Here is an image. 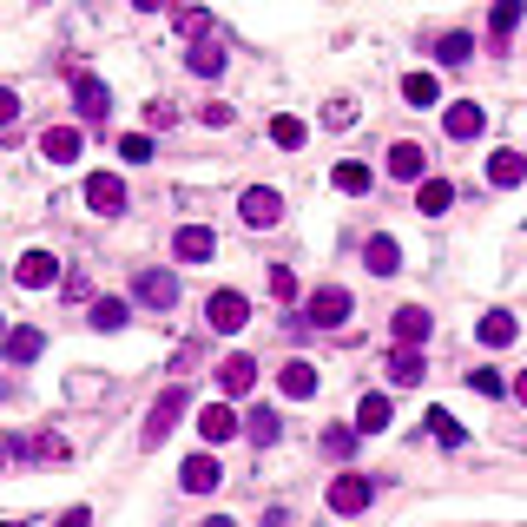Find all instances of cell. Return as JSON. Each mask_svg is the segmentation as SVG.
<instances>
[{"label": "cell", "mask_w": 527, "mask_h": 527, "mask_svg": "<svg viewBox=\"0 0 527 527\" xmlns=\"http://www.w3.org/2000/svg\"><path fill=\"white\" fill-rule=\"evenodd\" d=\"M185 409H192V389H185V383H172L159 402H152V416H145V435H139V442H145V448H159L165 435H172L178 422H185Z\"/></svg>", "instance_id": "6da1fadb"}, {"label": "cell", "mask_w": 527, "mask_h": 527, "mask_svg": "<svg viewBox=\"0 0 527 527\" xmlns=\"http://www.w3.org/2000/svg\"><path fill=\"white\" fill-rule=\"evenodd\" d=\"M350 290L343 284H323V290H310V304H304V323L310 330H343V323H350Z\"/></svg>", "instance_id": "7a4b0ae2"}, {"label": "cell", "mask_w": 527, "mask_h": 527, "mask_svg": "<svg viewBox=\"0 0 527 527\" xmlns=\"http://www.w3.org/2000/svg\"><path fill=\"white\" fill-rule=\"evenodd\" d=\"M238 218L251 224V231H271V224L284 218V198H277L271 185H244V198H238Z\"/></svg>", "instance_id": "3957f363"}, {"label": "cell", "mask_w": 527, "mask_h": 527, "mask_svg": "<svg viewBox=\"0 0 527 527\" xmlns=\"http://www.w3.org/2000/svg\"><path fill=\"white\" fill-rule=\"evenodd\" d=\"M205 323L218 336H231V330H244V323H251V304H244L238 290H211V304H205Z\"/></svg>", "instance_id": "277c9868"}, {"label": "cell", "mask_w": 527, "mask_h": 527, "mask_svg": "<svg viewBox=\"0 0 527 527\" xmlns=\"http://www.w3.org/2000/svg\"><path fill=\"white\" fill-rule=\"evenodd\" d=\"M376 501V481L369 475H336L330 481V514H363Z\"/></svg>", "instance_id": "5b68a950"}, {"label": "cell", "mask_w": 527, "mask_h": 527, "mask_svg": "<svg viewBox=\"0 0 527 527\" xmlns=\"http://www.w3.org/2000/svg\"><path fill=\"white\" fill-rule=\"evenodd\" d=\"M86 205H93L99 218H119V211H126V178L119 172H93L86 178Z\"/></svg>", "instance_id": "8992f818"}, {"label": "cell", "mask_w": 527, "mask_h": 527, "mask_svg": "<svg viewBox=\"0 0 527 527\" xmlns=\"http://www.w3.org/2000/svg\"><path fill=\"white\" fill-rule=\"evenodd\" d=\"M211 251H218V231H211V224H178L172 231V257L178 264H205Z\"/></svg>", "instance_id": "52a82bcc"}, {"label": "cell", "mask_w": 527, "mask_h": 527, "mask_svg": "<svg viewBox=\"0 0 527 527\" xmlns=\"http://www.w3.org/2000/svg\"><path fill=\"white\" fill-rule=\"evenodd\" d=\"M80 152H86L80 126H47V132H40V159H47V165H73Z\"/></svg>", "instance_id": "ba28073f"}, {"label": "cell", "mask_w": 527, "mask_h": 527, "mask_svg": "<svg viewBox=\"0 0 527 527\" xmlns=\"http://www.w3.org/2000/svg\"><path fill=\"white\" fill-rule=\"evenodd\" d=\"M132 297H139L145 310H172L178 304V277L172 271H139L132 277Z\"/></svg>", "instance_id": "9c48e42d"}, {"label": "cell", "mask_w": 527, "mask_h": 527, "mask_svg": "<svg viewBox=\"0 0 527 527\" xmlns=\"http://www.w3.org/2000/svg\"><path fill=\"white\" fill-rule=\"evenodd\" d=\"M442 132H448V139H462V145H468V139H481V132H488V112H481L475 99H455V106L442 112Z\"/></svg>", "instance_id": "30bf717a"}, {"label": "cell", "mask_w": 527, "mask_h": 527, "mask_svg": "<svg viewBox=\"0 0 527 527\" xmlns=\"http://www.w3.org/2000/svg\"><path fill=\"white\" fill-rule=\"evenodd\" d=\"M14 284H20V290H47V284H60V257H53V251H27V257L14 264Z\"/></svg>", "instance_id": "8fae6325"}, {"label": "cell", "mask_w": 527, "mask_h": 527, "mask_svg": "<svg viewBox=\"0 0 527 527\" xmlns=\"http://www.w3.org/2000/svg\"><path fill=\"white\" fill-rule=\"evenodd\" d=\"M218 481H224L218 455H185V468H178V488H185V495H211Z\"/></svg>", "instance_id": "7c38bea8"}, {"label": "cell", "mask_w": 527, "mask_h": 527, "mask_svg": "<svg viewBox=\"0 0 527 527\" xmlns=\"http://www.w3.org/2000/svg\"><path fill=\"white\" fill-rule=\"evenodd\" d=\"M389 330H396V343H402V350H422V343H429V330H435V317H429L422 304H402Z\"/></svg>", "instance_id": "4fadbf2b"}, {"label": "cell", "mask_w": 527, "mask_h": 527, "mask_svg": "<svg viewBox=\"0 0 527 527\" xmlns=\"http://www.w3.org/2000/svg\"><path fill=\"white\" fill-rule=\"evenodd\" d=\"M389 178H402V185H422V178H429V159H422V145H416V139L389 145Z\"/></svg>", "instance_id": "5bb4252c"}, {"label": "cell", "mask_w": 527, "mask_h": 527, "mask_svg": "<svg viewBox=\"0 0 527 527\" xmlns=\"http://www.w3.org/2000/svg\"><path fill=\"white\" fill-rule=\"evenodd\" d=\"M198 435H205L211 448L231 442V435H238V409H231V402H205V409H198Z\"/></svg>", "instance_id": "9a60e30c"}, {"label": "cell", "mask_w": 527, "mask_h": 527, "mask_svg": "<svg viewBox=\"0 0 527 527\" xmlns=\"http://www.w3.org/2000/svg\"><path fill=\"white\" fill-rule=\"evenodd\" d=\"M218 389H224V396H251V389H257V363H251V356H224V363H218Z\"/></svg>", "instance_id": "2e32d148"}, {"label": "cell", "mask_w": 527, "mask_h": 527, "mask_svg": "<svg viewBox=\"0 0 527 527\" xmlns=\"http://www.w3.org/2000/svg\"><path fill=\"white\" fill-rule=\"evenodd\" d=\"M73 99H80V119H106L112 112V93H106L99 73H80V80H73Z\"/></svg>", "instance_id": "e0dca14e"}, {"label": "cell", "mask_w": 527, "mask_h": 527, "mask_svg": "<svg viewBox=\"0 0 527 527\" xmlns=\"http://www.w3.org/2000/svg\"><path fill=\"white\" fill-rule=\"evenodd\" d=\"M475 336L488 343V350H508L514 336H521V323H514V310H488V317L475 323Z\"/></svg>", "instance_id": "ac0fdd59"}, {"label": "cell", "mask_w": 527, "mask_h": 527, "mask_svg": "<svg viewBox=\"0 0 527 527\" xmlns=\"http://www.w3.org/2000/svg\"><path fill=\"white\" fill-rule=\"evenodd\" d=\"M389 422H396V409H389V396H383V389L356 402V435H383Z\"/></svg>", "instance_id": "d6986e66"}, {"label": "cell", "mask_w": 527, "mask_h": 527, "mask_svg": "<svg viewBox=\"0 0 527 527\" xmlns=\"http://www.w3.org/2000/svg\"><path fill=\"white\" fill-rule=\"evenodd\" d=\"M422 376H429L422 350H402V343H396V350H389V383H396V389H416Z\"/></svg>", "instance_id": "ffe728a7"}, {"label": "cell", "mask_w": 527, "mask_h": 527, "mask_svg": "<svg viewBox=\"0 0 527 527\" xmlns=\"http://www.w3.org/2000/svg\"><path fill=\"white\" fill-rule=\"evenodd\" d=\"M224 60H231V53H224V40H192V53H185V66H192L198 80H218Z\"/></svg>", "instance_id": "44dd1931"}, {"label": "cell", "mask_w": 527, "mask_h": 527, "mask_svg": "<svg viewBox=\"0 0 527 527\" xmlns=\"http://www.w3.org/2000/svg\"><path fill=\"white\" fill-rule=\"evenodd\" d=\"M521 178H527V152H488V185L514 192Z\"/></svg>", "instance_id": "7402d4cb"}, {"label": "cell", "mask_w": 527, "mask_h": 527, "mask_svg": "<svg viewBox=\"0 0 527 527\" xmlns=\"http://www.w3.org/2000/svg\"><path fill=\"white\" fill-rule=\"evenodd\" d=\"M521 14H527V7H521V0H495V14H488V47H508V33L514 27H521Z\"/></svg>", "instance_id": "603a6c76"}, {"label": "cell", "mask_w": 527, "mask_h": 527, "mask_svg": "<svg viewBox=\"0 0 527 527\" xmlns=\"http://www.w3.org/2000/svg\"><path fill=\"white\" fill-rule=\"evenodd\" d=\"M363 264H369L376 277H396V271H402V251H396V238H383V231H376V238L363 244Z\"/></svg>", "instance_id": "cb8c5ba5"}, {"label": "cell", "mask_w": 527, "mask_h": 527, "mask_svg": "<svg viewBox=\"0 0 527 527\" xmlns=\"http://www.w3.org/2000/svg\"><path fill=\"white\" fill-rule=\"evenodd\" d=\"M448 205H455V185H448V178H422L416 185V211L422 218H442Z\"/></svg>", "instance_id": "d4e9b609"}, {"label": "cell", "mask_w": 527, "mask_h": 527, "mask_svg": "<svg viewBox=\"0 0 527 527\" xmlns=\"http://www.w3.org/2000/svg\"><path fill=\"white\" fill-rule=\"evenodd\" d=\"M277 389H284L290 402L317 396V369H310V363H284V369H277Z\"/></svg>", "instance_id": "484cf974"}, {"label": "cell", "mask_w": 527, "mask_h": 527, "mask_svg": "<svg viewBox=\"0 0 527 527\" xmlns=\"http://www.w3.org/2000/svg\"><path fill=\"white\" fill-rule=\"evenodd\" d=\"M244 435H251L257 448H271L277 435H284V422H277V409H271V402H257L251 416H244Z\"/></svg>", "instance_id": "4316f807"}, {"label": "cell", "mask_w": 527, "mask_h": 527, "mask_svg": "<svg viewBox=\"0 0 527 527\" xmlns=\"http://www.w3.org/2000/svg\"><path fill=\"white\" fill-rule=\"evenodd\" d=\"M126 323H132V304H126V297H93V330H126Z\"/></svg>", "instance_id": "83f0119b"}, {"label": "cell", "mask_w": 527, "mask_h": 527, "mask_svg": "<svg viewBox=\"0 0 527 527\" xmlns=\"http://www.w3.org/2000/svg\"><path fill=\"white\" fill-rule=\"evenodd\" d=\"M330 185H336V192H350V198H363L376 178H369V165H363V159H343V165L330 172Z\"/></svg>", "instance_id": "f1b7e54d"}, {"label": "cell", "mask_w": 527, "mask_h": 527, "mask_svg": "<svg viewBox=\"0 0 527 527\" xmlns=\"http://www.w3.org/2000/svg\"><path fill=\"white\" fill-rule=\"evenodd\" d=\"M422 429H429L442 448H462V442H468V429H462L455 416H448V409H429V416H422Z\"/></svg>", "instance_id": "f546056e"}, {"label": "cell", "mask_w": 527, "mask_h": 527, "mask_svg": "<svg viewBox=\"0 0 527 527\" xmlns=\"http://www.w3.org/2000/svg\"><path fill=\"white\" fill-rule=\"evenodd\" d=\"M435 60L442 66H468L475 60V40H468V33H442V40H435Z\"/></svg>", "instance_id": "4dcf8cb0"}, {"label": "cell", "mask_w": 527, "mask_h": 527, "mask_svg": "<svg viewBox=\"0 0 527 527\" xmlns=\"http://www.w3.org/2000/svg\"><path fill=\"white\" fill-rule=\"evenodd\" d=\"M40 350H47V336H40V330H27V323H20V330H7V356H14V363H33Z\"/></svg>", "instance_id": "1f68e13d"}, {"label": "cell", "mask_w": 527, "mask_h": 527, "mask_svg": "<svg viewBox=\"0 0 527 527\" xmlns=\"http://www.w3.org/2000/svg\"><path fill=\"white\" fill-rule=\"evenodd\" d=\"M356 442H363V435H356V422H350V429H343V422H336V429H323V455H336V462H350Z\"/></svg>", "instance_id": "d6a6232c"}, {"label": "cell", "mask_w": 527, "mask_h": 527, "mask_svg": "<svg viewBox=\"0 0 527 527\" xmlns=\"http://www.w3.org/2000/svg\"><path fill=\"white\" fill-rule=\"evenodd\" d=\"M271 139L284 145V152H304V139H310V132H304V119H290V112H277V119H271Z\"/></svg>", "instance_id": "836d02e7"}, {"label": "cell", "mask_w": 527, "mask_h": 527, "mask_svg": "<svg viewBox=\"0 0 527 527\" xmlns=\"http://www.w3.org/2000/svg\"><path fill=\"white\" fill-rule=\"evenodd\" d=\"M172 27L185 33V40H211V14H205V7H178Z\"/></svg>", "instance_id": "e575fe53"}, {"label": "cell", "mask_w": 527, "mask_h": 527, "mask_svg": "<svg viewBox=\"0 0 527 527\" xmlns=\"http://www.w3.org/2000/svg\"><path fill=\"white\" fill-rule=\"evenodd\" d=\"M435 93H442L435 73H409V80H402V99H409V106H435Z\"/></svg>", "instance_id": "d590c367"}, {"label": "cell", "mask_w": 527, "mask_h": 527, "mask_svg": "<svg viewBox=\"0 0 527 527\" xmlns=\"http://www.w3.org/2000/svg\"><path fill=\"white\" fill-rule=\"evenodd\" d=\"M468 389H475V396H508V376H501V369H468Z\"/></svg>", "instance_id": "8d00e7d4"}, {"label": "cell", "mask_w": 527, "mask_h": 527, "mask_svg": "<svg viewBox=\"0 0 527 527\" xmlns=\"http://www.w3.org/2000/svg\"><path fill=\"white\" fill-rule=\"evenodd\" d=\"M271 297H277V304H297V271L271 264Z\"/></svg>", "instance_id": "74e56055"}, {"label": "cell", "mask_w": 527, "mask_h": 527, "mask_svg": "<svg viewBox=\"0 0 527 527\" xmlns=\"http://www.w3.org/2000/svg\"><path fill=\"white\" fill-rule=\"evenodd\" d=\"M119 159L145 165V159H152V139H145V132H126V139H119Z\"/></svg>", "instance_id": "f35d334b"}, {"label": "cell", "mask_w": 527, "mask_h": 527, "mask_svg": "<svg viewBox=\"0 0 527 527\" xmlns=\"http://www.w3.org/2000/svg\"><path fill=\"white\" fill-rule=\"evenodd\" d=\"M350 119H356L350 99H330V106H323V126H350Z\"/></svg>", "instance_id": "ab89813d"}, {"label": "cell", "mask_w": 527, "mask_h": 527, "mask_svg": "<svg viewBox=\"0 0 527 527\" xmlns=\"http://www.w3.org/2000/svg\"><path fill=\"white\" fill-rule=\"evenodd\" d=\"M14 119H20V93H14V86H0V126H14Z\"/></svg>", "instance_id": "60d3db41"}, {"label": "cell", "mask_w": 527, "mask_h": 527, "mask_svg": "<svg viewBox=\"0 0 527 527\" xmlns=\"http://www.w3.org/2000/svg\"><path fill=\"white\" fill-rule=\"evenodd\" d=\"M53 527H93V514H86V508H66V514H60Z\"/></svg>", "instance_id": "b9f144b4"}, {"label": "cell", "mask_w": 527, "mask_h": 527, "mask_svg": "<svg viewBox=\"0 0 527 527\" xmlns=\"http://www.w3.org/2000/svg\"><path fill=\"white\" fill-rule=\"evenodd\" d=\"M132 7H139V14H159V7H165V0H132Z\"/></svg>", "instance_id": "7bdbcfd3"}, {"label": "cell", "mask_w": 527, "mask_h": 527, "mask_svg": "<svg viewBox=\"0 0 527 527\" xmlns=\"http://www.w3.org/2000/svg\"><path fill=\"white\" fill-rule=\"evenodd\" d=\"M514 396H521V402H527V369H521V376H514Z\"/></svg>", "instance_id": "ee69618b"}, {"label": "cell", "mask_w": 527, "mask_h": 527, "mask_svg": "<svg viewBox=\"0 0 527 527\" xmlns=\"http://www.w3.org/2000/svg\"><path fill=\"white\" fill-rule=\"evenodd\" d=\"M205 527H238V521H231V514H211V521Z\"/></svg>", "instance_id": "f6af8a7d"}, {"label": "cell", "mask_w": 527, "mask_h": 527, "mask_svg": "<svg viewBox=\"0 0 527 527\" xmlns=\"http://www.w3.org/2000/svg\"><path fill=\"white\" fill-rule=\"evenodd\" d=\"M0 468H7V448H0Z\"/></svg>", "instance_id": "bcb514c9"}, {"label": "cell", "mask_w": 527, "mask_h": 527, "mask_svg": "<svg viewBox=\"0 0 527 527\" xmlns=\"http://www.w3.org/2000/svg\"><path fill=\"white\" fill-rule=\"evenodd\" d=\"M0 527H20V521H0Z\"/></svg>", "instance_id": "7dc6e473"}, {"label": "cell", "mask_w": 527, "mask_h": 527, "mask_svg": "<svg viewBox=\"0 0 527 527\" xmlns=\"http://www.w3.org/2000/svg\"><path fill=\"white\" fill-rule=\"evenodd\" d=\"M0 336H7V323H0Z\"/></svg>", "instance_id": "c3c4849f"}]
</instances>
